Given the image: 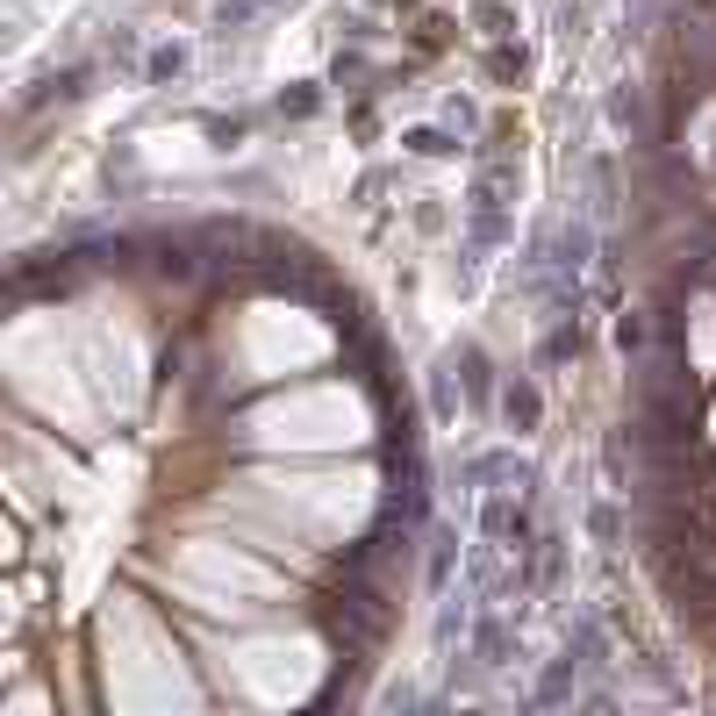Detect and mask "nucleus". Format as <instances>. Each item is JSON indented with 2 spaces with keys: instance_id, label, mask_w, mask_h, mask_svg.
<instances>
[{
  "instance_id": "f257e3e1",
  "label": "nucleus",
  "mask_w": 716,
  "mask_h": 716,
  "mask_svg": "<svg viewBox=\"0 0 716 716\" xmlns=\"http://www.w3.org/2000/svg\"><path fill=\"white\" fill-rule=\"evenodd\" d=\"M588 652H595V623H580V645H566V652L552 659V674H545V688H537L530 702H537V709H559V702L573 695V681H580V666H588Z\"/></svg>"
},
{
  "instance_id": "f03ea898",
  "label": "nucleus",
  "mask_w": 716,
  "mask_h": 716,
  "mask_svg": "<svg viewBox=\"0 0 716 716\" xmlns=\"http://www.w3.org/2000/svg\"><path fill=\"white\" fill-rule=\"evenodd\" d=\"M502 416H509V430H537V416H545V401H537V387H530V380H516V387L502 394Z\"/></svg>"
},
{
  "instance_id": "7ed1b4c3",
  "label": "nucleus",
  "mask_w": 716,
  "mask_h": 716,
  "mask_svg": "<svg viewBox=\"0 0 716 716\" xmlns=\"http://www.w3.org/2000/svg\"><path fill=\"white\" fill-rule=\"evenodd\" d=\"M688 51H695V65L716 72V15H695V22H688Z\"/></svg>"
},
{
  "instance_id": "20e7f679",
  "label": "nucleus",
  "mask_w": 716,
  "mask_h": 716,
  "mask_svg": "<svg viewBox=\"0 0 716 716\" xmlns=\"http://www.w3.org/2000/svg\"><path fill=\"white\" fill-rule=\"evenodd\" d=\"M616 344H623V351H645V344H652V323H645V316H623V323H616Z\"/></svg>"
},
{
  "instance_id": "39448f33",
  "label": "nucleus",
  "mask_w": 716,
  "mask_h": 716,
  "mask_svg": "<svg viewBox=\"0 0 716 716\" xmlns=\"http://www.w3.org/2000/svg\"><path fill=\"white\" fill-rule=\"evenodd\" d=\"M258 8H265V0H222V29H237V22L258 15Z\"/></svg>"
},
{
  "instance_id": "423d86ee",
  "label": "nucleus",
  "mask_w": 716,
  "mask_h": 716,
  "mask_svg": "<svg viewBox=\"0 0 716 716\" xmlns=\"http://www.w3.org/2000/svg\"><path fill=\"white\" fill-rule=\"evenodd\" d=\"M179 65H187V51H158V58H151V79H165V72H179Z\"/></svg>"
}]
</instances>
